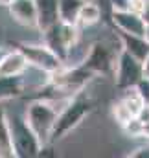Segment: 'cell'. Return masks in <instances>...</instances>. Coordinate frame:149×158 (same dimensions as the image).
Returning a JSON list of instances; mask_svg holds the SVG:
<instances>
[{
	"instance_id": "1",
	"label": "cell",
	"mask_w": 149,
	"mask_h": 158,
	"mask_svg": "<svg viewBox=\"0 0 149 158\" xmlns=\"http://www.w3.org/2000/svg\"><path fill=\"white\" fill-rule=\"evenodd\" d=\"M92 110H94V101L87 94H83V90L75 92L74 98H70L65 103V107H61L57 112V118L53 121V129L50 134V143L63 140L83 119L88 118Z\"/></svg>"
},
{
	"instance_id": "2",
	"label": "cell",
	"mask_w": 149,
	"mask_h": 158,
	"mask_svg": "<svg viewBox=\"0 0 149 158\" xmlns=\"http://www.w3.org/2000/svg\"><path fill=\"white\" fill-rule=\"evenodd\" d=\"M59 109L61 107H55V101L50 99H35L26 107L24 119L30 125V129L35 132L40 145H50V134Z\"/></svg>"
},
{
	"instance_id": "3",
	"label": "cell",
	"mask_w": 149,
	"mask_h": 158,
	"mask_svg": "<svg viewBox=\"0 0 149 158\" xmlns=\"http://www.w3.org/2000/svg\"><path fill=\"white\" fill-rule=\"evenodd\" d=\"M9 121V131H11V143H13V153L19 158H35L39 156L40 151V142L35 136V132L30 129L26 123L24 116L13 114L11 118L7 116Z\"/></svg>"
},
{
	"instance_id": "4",
	"label": "cell",
	"mask_w": 149,
	"mask_h": 158,
	"mask_svg": "<svg viewBox=\"0 0 149 158\" xmlns=\"http://www.w3.org/2000/svg\"><path fill=\"white\" fill-rule=\"evenodd\" d=\"M42 37H44V44H46L63 63H66L68 52L77 44L79 31H77V26H75V24L57 22V24H53L52 28H48L46 31H42Z\"/></svg>"
},
{
	"instance_id": "5",
	"label": "cell",
	"mask_w": 149,
	"mask_h": 158,
	"mask_svg": "<svg viewBox=\"0 0 149 158\" xmlns=\"http://www.w3.org/2000/svg\"><path fill=\"white\" fill-rule=\"evenodd\" d=\"M17 50L22 52V55L28 61V66H33V68H37L40 72L48 74V76L59 72L65 66V63L44 42L42 44H26V42H22V44H17Z\"/></svg>"
},
{
	"instance_id": "6",
	"label": "cell",
	"mask_w": 149,
	"mask_h": 158,
	"mask_svg": "<svg viewBox=\"0 0 149 158\" xmlns=\"http://www.w3.org/2000/svg\"><path fill=\"white\" fill-rule=\"evenodd\" d=\"M114 81L116 86L120 90L136 86V83L144 77V70H142V61H138L136 57H133L131 53H127L125 50H121L116 55V64H114Z\"/></svg>"
},
{
	"instance_id": "7",
	"label": "cell",
	"mask_w": 149,
	"mask_h": 158,
	"mask_svg": "<svg viewBox=\"0 0 149 158\" xmlns=\"http://www.w3.org/2000/svg\"><path fill=\"white\" fill-rule=\"evenodd\" d=\"M81 64L87 66L96 76H112L114 64H116V53L112 52L107 44L94 42L87 50V55H85V59H83Z\"/></svg>"
},
{
	"instance_id": "8",
	"label": "cell",
	"mask_w": 149,
	"mask_h": 158,
	"mask_svg": "<svg viewBox=\"0 0 149 158\" xmlns=\"http://www.w3.org/2000/svg\"><path fill=\"white\" fill-rule=\"evenodd\" d=\"M112 24L116 30L125 31V33H134V35H144L146 37V20L142 15L133 13L129 9H114L111 15Z\"/></svg>"
},
{
	"instance_id": "9",
	"label": "cell",
	"mask_w": 149,
	"mask_h": 158,
	"mask_svg": "<svg viewBox=\"0 0 149 158\" xmlns=\"http://www.w3.org/2000/svg\"><path fill=\"white\" fill-rule=\"evenodd\" d=\"M9 15L15 19V22L35 28L37 26V9H35V0H9L7 4Z\"/></svg>"
},
{
	"instance_id": "10",
	"label": "cell",
	"mask_w": 149,
	"mask_h": 158,
	"mask_svg": "<svg viewBox=\"0 0 149 158\" xmlns=\"http://www.w3.org/2000/svg\"><path fill=\"white\" fill-rule=\"evenodd\" d=\"M116 35L121 42V50H125L127 53H131L138 61L146 59V55L149 53V40L144 35L125 33V31H120V30H116Z\"/></svg>"
},
{
	"instance_id": "11",
	"label": "cell",
	"mask_w": 149,
	"mask_h": 158,
	"mask_svg": "<svg viewBox=\"0 0 149 158\" xmlns=\"http://www.w3.org/2000/svg\"><path fill=\"white\" fill-rule=\"evenodd\" d=\"M57 2L59 0H35V9H37V26L35 28L40 33L59 22Z\"/></svg>"
},
{
	"instance_id": "12",
	"label": "cell",
	"mask_w": 149,
	"mask_h": 158,
	"mask_svg": "<svg viewBox=\"0 0 149 158\" xmlns=\"http://www.w3.org/2000/svg\"><path fill=\"white\" fill-rule=\"evenodd\" d=\"M28 68V61L20 50L7 52L0 57V76H22Z\"/></svg>"
},
{
	"instance_id": "13",
	"label": "cell",
	"mask_w": 149,
	"mask_h": 158,
	"mask_svg": "<svg viewBox=\"0 0 149 158\" xmlns=\"http://www.w3.org/2000/svg\"><path fill=\"white\" fill-rule=\"evenodd\" d=\"M26 88L22 76H0V101L19 98Z\"/></svg>"
},
{
	"instance_id": "14",
	"label": "cell",
	"mask_w": 149,
	"mask_h": 158,
	"mask_svg": "<svg viewBox=\"0 0 149 158\" xmlns=\"http://www.w3.org/2000/svg\"><path fill=\"white\" fill-rule=\"evenodd\" d=\"M101 6L96 4V2H83L81 9H79V15H77V26H94L101 20Z\"/></svg>"
},
{
	"instance_id": "15",
	"label": "cell",
	"mask_w": 149,
	"mask_h": 158,
	"mask_svg": "<svg viewBox=\"0 0 149 158\" xmlns=\"http://www.w3.org/2000/svg\"><path fill=\"white\" fill-rule=\"evenodd\" d=\"M85 0H59L57 9H59V22L65 24H75L77 26V15Z\"/></svg>"
},
{
	"instance_id": "16",
	"label": "cell",
	"mask_w": 149,
	"mask_h": 158,
	"mask_svg": "<svg viewBox=\"0 0 149 158\" xmlns=\"http://www.w3.org/2000/svg\"><path fill=\"white\" fill-rule=\"evenodd\" d=\"M0 156L11 158L13 153V143H11V131H9V121L4 109H0Z\"/></svg>"
},
{
	"instance_id": "17",
	"label": "cell",
	"mask_w": 149,
	"mask_h": 158,
	"mask_svg": "<svg viewBox=\"0 0 149 158\" xmlns=\"http://www.w3.org/2000/svg\"><path fill=\"white\" fill-rule=\"evenodd\" d=\"M112 116H114V119H116L120 125H125V123H127L131 118H136V116H133V114L127 110V107H125L120 99L112 105Z\"/></svg>"
},
{
	"instance_id": "18",
	"label": "cell",
	"mask_w": 149,
	"mask_h": 158,
	"mask_svg": "<svg viewBox=\"0 0 149 158\" xmlns=\"http://www.w3.org/2000/svg\"><path fill=\"white\" fill-rule=\"evenodd\" d=\"M136 90H138V94L142 96V99H144V103L149 107V77H142L138 83H136Z\"/></svg>"
},
{
	"instance_id": "19",
	"label": "cell",
	"mask_w": 149,
	"mask_h": 158,
	"mask_svg": "<svg viewBox=\"0 0 149 158\" xmlns=\"http://www.w3.org/2000/svg\"><path fill=\"white\" fill-rule=\"evenodd\" d=\"M147 4H149V0H129L127 9H129V11H133V13L144 15V13H146V9H147Z\"/></svg>"
},
{
	"instance_id": "20",
	"label": "cell",
	"mask_w": 149,
	"mask_h": 158,
	"mask_svg": "<svg viewBox=\"0 0 149 158\" xmlns=\"http://www.w3.org/2000/svg\"><path fill=\"white\" fill-rule=\"evenodd\" d=\"M129 156H133V158H149V143L147 145L138 147V149H134Z\"/></svg>"
},
{
	"instance_id": "21",
	"label": "cell",
	"mask_w": 149,
	"mask_h": 158,
	"mask_svg": "<svg viewBox=\"0 0 149 158\" xmlns=\"http://www.w3.org/2000/svg\"><path fill=\"white\" fill-rule=\"evenodd\" d=\"M109 4H111L112 11H114V9H127L129 0H109Z\"/></svg>"
},
{
	"instance_id": "22",
	"label": "cell",
	"mask_w": 149,
	"mask_h": 158,
	"mask_svg": "<svg viewBox=\"0 0 149 158\" xmlns=\"http://www.w3.org/2000/svg\"><path fill=\"white\" fill-rule=\"evenodd\" d=\"M142 70H144V77H149V53L146 55V59L142 61Z\"/></svg>"
},
{
	"instance_id": "23",
	"label": "cell",
	"mask_w": 149,
	"mask_h": 158,
	"mask_svg": "<svg viewBox=\"0 0 149 158\" xmlns=\"http://www.w3.org/2000/svg\"><path fill=\"white\" fill-rule=\"evenodd\" d=\"M146 39L149 40V22L146 24Z\"/></svg>"
},
{
	"instance_id": "24",
	"label": "cell",
	"mask_w": 149,
	"mask_h": 158,
	"mask_svg": "<svg viewBox=\"0 0 149 158\" xmlns=\"http://www.w3.org/2000/svg\"><path fill=\"white\" fill-rule=\"evenodd\" d=\"M85 2H96V0H85Z\"/></svg>"
},
{
	"instance_id": "25",
	"label": "cell",
	"mask_w": 149,
	"mask_h": 158,
	"mask_svg": "<svg viewBox=\"0 0 149 158\" xmlns=\"http://www.w3.org/2000/svg\"><path fill=\"white\" fill-rule=\"evenodd\" d=\"M147 142H149V140H147Z\"/></svg>"
}]
</instances>
